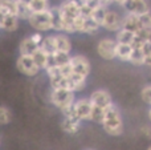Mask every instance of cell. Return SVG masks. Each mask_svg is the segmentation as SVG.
Masks as SVG:
<instances>
[{
  "label": "cell",
  "instance_id": "40",
  "mask_svg": "<svg viewBox=\"0 0 151 150\" xmlns=\"http://www.w3.org/2000/svg\"><path fill=\"white\" fill-rule=\"evenodd\" d=\"M146 150H151V145H150V146H149V148H147Z\"/></svg>",
  "mask_w": 151,
  "mask_h": 150
},
{
  "label": "cell",
  "instance_id": "21",
  "mask_svg": "<svg viewBox=\"0 0 151 150\" xmlns=\"http://www.w3.org/2000/svg\"><path fill=\"white\" fill-rule=\"evenodd\" d=\"M32 58H33L35 64L39 66L40 71H42V69L45 71V68H47V63H48V55H47V53L42 52V50L39 48V49L33 53Z\"/></svg>",
  "mask_w": 151,
  "mask_h": 150
},
{
  "label": "cell",
  "instance_id": "27",
  "mask_svg": "<svg viewBox=\"0 0 151 150\" xmlns=\"http://www.w3.org/2000/svg\"><path fill=\"white\" fill-rule=\"evenodd\" d=\"M32 15L31 9H29L28 4H23V3L17 1V9H16V17L19 20H28L29 16Z\"/></svg>",
  "mask_w": 151,
  "mask_h": 150
},
{
  "label": "cell",
  "instance_id": "34",
  "mask_svg": "<svg viewBox=\"0 0 151 150\" xmlns=\"http://www.w3.org/2000/svg\"><path fill=\"white\" fill-rule=\"evenodd\" d=\"M141 133L145 136L146 138H151V126L150 125H143V126L141 128Z\"/></svg>",
  "mask_w": 151,
  "mask_h": 150
},
{
  "label": "cell",
  "instance_id": "1",
  "mask_svg": "<svg viewBox=\"0 0 151 150\" xmlns=\"http://www.w3.org/2000/svg\"><path fill=\"white\" fill-rule=\"evenodd\" d=\"M104 130L111 137H118L123 133V120L121 110L115 104H111L105 109L104 120L101 122Z\"/></svg>",
  "mask_w": 151,
  "mask_h": 150
},
{
  "label": "cell",
  "instance_id": "3",
  "mask_svg": "<svg viewBox=\"0 0 151 150\" xmlns=\"http://www.w3.org/2000/svg\"><path fill=\"white\" fill-rule=\"evenodd\" d=\"M29 25L33 29H36V32H48L52 29V23H50V15L49 9L45 12H36L32 13L28 19Z\"/></svg>",
  "mask_w": 151,
  "mask_h": 150
},
{
  "label": "cell",
  "instance_id": "22",
  "mask_svg": "<svg viewBox=\"0 0 151 150\" xmlns=\"http://www.w3.org/2000/svg\"><path fill=\"white\" fill-rule=\"evenodd\" d=\"M134 40V33L133 32H129V31H125V29H119L117 32V36H115V41L118 44H127V45H131Z\"/></svg>",
  "mask_w": 151,
  "mask_h": 150
},
{
  "label": "cell",
  "instance_id": "30",
  "mask_svg": "<svg viewBox=\"0 0 151 150\" xmlns=\"http://www.w3.org/2000/svg\"><path fill=\"white\" fill-rule=\"evenodd\" d=\"M104 114H105V109L98 108V106H93L91 108V114H90V121L101 124L102 120H104Z\"/></svg>",
  "mask_w": 151,
  "mask_h": 150
},
{
  "label": "cell",
  "instance_id": "37",
  "mask_svg": "<svg viewBox=\"0 0 151 150\" xmlns=\"http://www.w3.org/2000/svg\"><path fill=\"white\" fill-rule=\"evenodd\" d=\"M145 65H146V66H151V57H146V58H145Z\"/></svg>",
  "mask_w": 151,
  "mask_h": 150
},
{
  "label": "cell",
  "instance_id": "5",
  "mask_svg": "<svg viewBox=\"0 0 151 150\" xmlns=\"http://www.w3.org/2000/svg\"><path fill=\"white\" fill-rule=\"evenodd\" d=\"M115 48H117L115 39L105 37V39L99 40L98 45H97V53L99 55L101 58L110 61L115 58Z\"/></svg>",
  "mask_w": 151,
  "mask_h": 150
},
{
  "label": "cell",
  "instance_id": "7",
  "mask_svg": "<svg viewBox=\"0 0 151 150\" xmlns=\"http://www.w3.org/2000/svg\"><path fill=\"white\" fill-rule=\"evenodd\" d=\"M69 64H70V68L74 74H80V76L86 77V79L90 74V63H89V60L85 56L81 55L72 56Z\"/></svg>",
  "mask_w": 151,
  "mask_h": 150
},
{
  "label": "cell",
  "instance_id": "10",
  "mask_svg": "<svg viewBox=\"0 0 151 150\" xmlns=\"http://www.w3.org/2000/svg\"><path fill=\"white\" fill-rule=\"evenodd\" d=\"M121 24H122V19L118 15L117 11H111L107 9L106 16H105V20L102 23V28H105L106 31L110 32H118L121 29Z\"/></svg>",
  "mask_w": 151,
  "mask_h": 150
},
{
  "label": "cell",
  "instance_id": "11",
  "mask_svg": "<svg viewBox=\"0 0 151 150\" xmlns=\"http://www.w3.org/2000/svg\"><path fill=\"white\" fill-rule=\"evenodd\" d=\"M58 8H60L61 16H63L64 20H74L76 17L81 16L80 8H78L72 0H65V1H63L58 5Z\"/></svg>",
  "mask_w": 151,
  "mask_h": 150
},
{
  "label": "cell",
  "instance_id": "20",
  "mask_svg": "<svg viewBox=\"0 0 151 150\" xmlns=\"http://www.w3.org/2000/svg\"><path fill=\"white\" fill-rule=\"evenodd\" d=\"M28 7L32 13H36V12H45V11H48L50 8V5L48 0H31Z\"/></svg>",
  "mask_w": 151,
  "mask_h": 150
},
{
  "label": "cell",
  "instance_id": "38",
  "mask_svg": "<svg viewBox=\"0 0 151 150\" xmlns=\"http://www.w3.org/2000/svg\"><path fill=\"white\" fill-rule=\"evenodd\" d=\"M147 43H150V44H151V29L149 31V36H147Z\"/></svg>",
  "mask_w": 151,
  "mask_h": 150
},
{
  "label": "cell",
  "instance_id": "31",
  "mask_svg": "<svg viewBox=\"0 0 151 150\" xmlns=\"http://www.w3.org/2000/svg\"><path fill=\"white\" fill-rule=\"evenodd\" d=\"M139 23H141L142 28L145 29H151V13H143V15L138 16Z\"/></svg>",
  "mask_w": 151,
  "mask_h": 150
},
{
  "label": "cell",
  "instance_id": "32",
  "mask_svg": "<svg viewBox=\"0 0 151 150\" xmlns=\"http://www.w3.org/2000/svg\"><path fill=\"white\" fill-rule=\"evenodd\" d=\"M141 97H142V101L145 104L151 106V85H146V87L142 89L141 92Z\"/></svg>",
  "mask_w": 151,
  "mask_h": 150
},
{
  "label": "cell",
  "instance_id": "13",
  "mask_svg": "<svg viewBox=\"0 0 151 150\" xmlns=\"http://www.w3.org/2000/svg\"><path fill=\"white\" fill-rule=\"evenodd\" d=\"M121 29H125V31L129 32H138L139 29H142V25L139 23V19L137 15H131V13H127L125 17L122 19V24H121Z\"/></svg>",
  "mask_w": 151,
  "mask_h": 150
},
{
  "label": "cell",
  "instance_id": "36",
  "mask_svg": "<svg viewBox=\"0 0 151 150\" xmlns=\"http://www.w3.org/2000/svg\"><path fill=\"white\" fill-rule=\"evenodd\" d=\"M126 1H127V0H111V3H115V4L121 5V7H123V5L126 4Z\"/></svg>",
  "mask_w": 151,
  "mask_h": 150
},
{
  "label": "cell",
  "instance_id": "12",
  "mask_svg": "<svg viewBox=\"0 0 151 150\" xmlns=\"http://www.w3.org/2000/svg\"><path fill=\"white\" fill-rule=\"evenodd\" d=\"M80 128H81V121L74 116L73 112L70 114L64 116L63 122H61V129L65 133H68V134H76L80 130Z\"/></svg>",
  "mask_w": 151,
  "mask_h": 150
},
{
  "label": "cell",
  "instance_id": "17",
  "mask_svg": "<svg viewBox=\"0 0 151 150\" xmlns=\"http://www.w3.org/2000/svg\"><path fill=\"white\" fill-rule=\"evenodd\" d=\"M131 52H133L131 45L118 44L117 43V48H115V58L123 61V63H129V61H130V57H131Z\"/></svg>",
  "mask_w": 151,
  "mask_h": 150
},
{
  "label": "cell",
  "instance_id": "19",
  "mask_svg": "<svg viewBox=\"0 0 151 150\" xmlns=\"http://www.w3.org/2000/svg\"><path fill=\"white\" fill-rule=\"evenodd\" d=\"M19 28V19L13 15H7L0 21V29L7 32H13Z\"/></svg>",
  "mask_w": 151,
  "mask_h": 150
},
{
  "label": "cell",
  "instance_id": "15",
  "mask_svg": "<svg viewBox=\"0 0 151 150\" xmlns=\"http://www.w3.org/2000/svg\"><path fill=\"white\" fill-rule=\"evenodd\" d=\"M39 48L40 47L32 41L31 37H25L21 40L20 45H19V53H20V56H33V53Z\"/></svg>",
  "mask_w": 151,
  "mask_h": 150
},
{
  "label": "cell",
  "instance_id": "25",
  "mask_svg": "<svg viewBox=\"0 0 151 150\" xmlns=\"http://www.w3.org/2000/svg\"><path fill=\"white\" fill-rule=\"evenodd\" d=\"M53 58V63H55V66H63L69 64L72 56L69 53H63V52H56L55 55H50Z\"/></svg>",
  "mask_w": 151,
  "mask_h": 150
},
{
  "label": "cell",
  "instance_id": "39",
  "mask_svg": "<svg viewBox=\"0 0 151 150\" xmlns=\"http://www.w3.org/2000/svg\"><path fill=\"white\" fill-rule=\"evenodd\" d=\"M149 120H150V122H151V106H150V109H149Z\"/></svg>",
  "mask_w": 151,
  "mask_h": 150
},
{
  "label": "cell",
  "instance_id": "26",
  "mask_svg": "<svg viewBox=\"0 0 151 150\" xmlns=\"http://www.w3.org/2000/svg\"><path fill=\"white\" fill-rule=\"evenodd\" d=\"M98 29H99V25L91 17H89V19H85V21H83V27H82V32L81 33L94 35V33H97Z\"/></svg>",
  "mask_w": 151,
  "mask_h": 150
},
{
  "label": "cell",
  "instance_id": "33",
  "mask_svg": "<svg viewBox=\"0 0 151 150\" xmlns=\"http://www.w3.org/2000/svg\"><path fill=\"white\" fill-rule=\"evenodd\" d=\"M32 39V41L35 43V44H37L40 47V44H41V41H42V39H44V36H42L40 32H36V33H33V35H31L29 36Z\"/></svg>",
  "mask_w": 151,
  "mask_h": 150
},
{
  "label": "cell",
  "instance_id": "4",
  "mask_svg": "<svg viewBox=\"0 0 151 150\" xmlns=\"http://www.w3.org/2000/svg\"><path fill=\"white\" fill-rule=\"evenodd\" d=\"M16 68L20 73L28 77H35L40 73L39 66L35 64L32 56H19L16 60Z\"/></svg>",
  "mask_w": 151,
  "mask_h": 150
},
{
  "label": "cell",
  "instance_id": "28",
  "mask_svg": "<svg viewBox=\"0 0 151 150\" xmlns=\"http://www.w3.org/2000/svg\"><path fill=\"white\" fill-rule=\"evenodd\" d=\"M129 63H131L135 66L145 65V55H143V52H142V49H133Z\"/></svg>",
  "mask_w": 151,
  "mask_h": 150
},
{
  "label": "cell",
  "instance_id": "24",
  "mask_svg": "<svg viewBox=\"0 0 151 150\" xmlns=\"http://www.w3.org/2000/svg\"><path fill=\"white\" fill-rule=\"evenodd\" d=\"M0 8L8 15L16 16L17 9V0H0Z\"/></svg>",
  "mask_w": 151,
  "mask_h": 150
},
{
  "label": "cell",
  "instance_id": "16",
  "mask_svg": "<svg viewBox=\"0 0 151 150\" xmlns=\"http://www.w3.org/2000/svg\"><path fill=\"white\" fill-rule=\"evenodd\" d=\"M55 40H56V48H57V52L69 53V55H70L72 43H70V39H69L65 33L55 35Z\"/></svg>",
  "mask_w": 151,
  "mask_h": 150
},
{
  "label": "cell",
  "instance_id": "41",
  "mask_svg": "<svg viewBox=\"0 0 151 150\" xmlns=\"http://www.w3.org/2000/svg\"><path fill=\"white\" fill-rule=\"evenodd\" d=\"M0 144H1V142H0Z\"/></svg>",
  "mask_w": 151,
  "mask_h": 150
},
{
  "label": "cell",
  "instance_id": "35",
  "mask_svg": "<svg viewBox=\"0 0 151 150\" xmlns=\"http://www.w3.org/2000/svg\"><path fill=\"white\" fill-rule=\"evenodd\" d=\"M78 8H82V7H86L88 5V1L89 0H72Z\"/></svg>",
  "mask_w": 151,
  "mask_h": 150
},
{
  "label": "cell",
  "instance_id": "14",
  "mask_svg": "<svg viewBox=\"0 0 151 150\" xmlns=\"http://www.w3.org/2000/svg\"><path fill=\"white\" fill-rule=\"evenodd\" d=\"M49 15H50V23H52V29L56 32H64V21L63 16H61L60 8L57 5L49 8Z\"/></svg>",
  "mask_w": 151,
  "mask_h": 150
},
{
  "label": "cell",
  "instance_id": "8",
  "mask_svg": "<svg viewBox=\"0 0 151 150\" xmlns=\"http://www.w3.org/2000/svg\"><path fill=\"white\" fill-rule=\"evenodd\" d=\"M89 100H90L93 106H98V108H102V109H106L107 106H110L113 104L111 94L105 89L94 90V92L89 96Z\"/></svg>",
  "mask_w": 151,
  "mask_h": 150
},
{
  "label": "cell",
  "instance_id": "29",
  "mask_svg": "<svg viewBox=\"0 0 151 150\" xmlns=\"http://www.w3.org/2000/svg\"><path fill=\"white\" fill-rule=\"evenodd\" d=\"M11 121H12V112L7 106L0 105V125H8Z\"/></svg>",
  "mask_w": 151,
  "mask_h": 150
},
{
  "label": "cell",
  "instance_id": "18",
  "mask_svg": "<svg viewBox=\"0 0 151 150\" xmlns=\"http://www.w3.org/2000/svg\"><path fill=\"white\" fill-rule=\"evenodd\" d=\"M40 49L42 52H45L48 56L55 55L57 52V48H56V40H55V35H50V36H44L41 44H40Z\"/></svg>",
  "mask_w": 151,
  "mask_h": 150
},
{
  "label": "cell",
  "instance_id": "2",
  "mask_svg": "<svg viewBox=\"0 0 151 150\" xmlns=\"http://www.w3.org/2000/svg\"><path fill=\"white\" fill-rule=\"evenodd\" d=\"M49 100L64 116L73 112V104L76 101V93L66 89H52Z\"/></svg>",
  "mask_w": 151,
  "mask_h": 150
},
{
  "label": "cell",
  "instance_id": "23",
  "mask_svg": "<svg viewBox=\"0 0 151 150\" xmlns=\"http://www.w3.org/2000/svg\"><path fill=\"white\" fill-rule=\"evenodd\" d=\"M106 12H107V7H104V5H98L97 8H94L93 12H91V16L90 17L98 24L99 27L102 25L105 20V16H106Z\"/></svg>",
  "mask_w": 151,
  "mask_h": 150
},
{
  "label": "cell",
  "instance_id": "9",
  "mask_svg": "<svg viewBox=\"0 0 151 150\" xmlns=\"http://www.w3.org/2000/svg\"><path fill=\"white\" fill-rule=\"evenodd\" d=\"M123 8L126 9L127 13L137 16H141L143 13L150 12V5L146 0H127L126 4L123 5Z\"/></svg>",
  "mask_w": 151,
  "mask_h": 150
},
{
  "label": "cell",
  "instance_id": "6",
  "mask_svg": "<svg viewBox=\"0 0 151 150\" xmlns=\"http://www.w3.org/2000/svg\"><path fill=\"white\" fill-rule=\"evenodd\" d=\"M91 102L89 98H78L73 104V114L82 121H90V114H91Z\"/></svg>",
  "mask_w": 151,
  "mask_h": 150
}]
</instances>
